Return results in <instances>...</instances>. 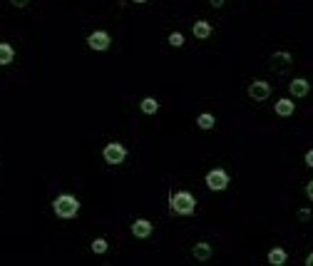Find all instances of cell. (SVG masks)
Wrapping results in <instances>:
<instances>
[{
  "label": "cell",
  "mask_w": 313,
  "mask_h": 266,
  "mask_svg": "<svg viewBox=\"0 0 313 266\" xmlns=\"http://www.w3.org/2000/svg\"><path fill=\"white\" fill-rule=\"evenodd\" d=\"M288 90H291L293 97H306V95L311 92V82H308L306 77H296V80L288 85Z\"/></svg>",
  "instance_id": "obj_7"
},
{
  "label": "cell",
  "mask_w": 313,
  "mask_h": 266,
  "mask_svg": "<svg viewBox=\"0 0 313 266\" xmlns=\"http://www.w3.org/2000/svg\"><path fill=\"white\" fill-rule=\"evenodd\" d=\"M268 95H271V85H268L266 80H254V82L249 85V97H251V100L261 102V100H266Z\"/></svg>",
  "instance_id": "obj_6"
},
{
  "label": "cell",
  "mask_w": 313,
  "mask_h": 266,
  "mask_svg": "<svg viewBox=\"0 0 313 266\" xmlns=\"http://www.w3.org/2000/svg\"><path fill=\"white\" fill-rule=\"evenodd\" d=\"M169 45H172V48H182V45H184V35H182V33H172V35H169Z\"/></svg>",
  "instance_id": "obj_17"
},
{
  "label": "cell",
  "mask_w": 313,
  "mask_h": 266,
  "mask_svg": "<svg viewBox=\"0 0 313 266\" xmlns=\"http://www.w3.org/2000/svg\"><path fill=\"white\" fill-rule=\"evenodd\" d=\"M306 266H313V251L308 254V259H306Z\"/></svg>",
  "instance_id": "obj_24"
},
{
  "label": "cell",
  "mask_w": 313,
  "mask_h": 266,
  "mask_svg": "<svg viewBox=\"0 0 313 266\" xmlns=\"http://www.w3.org/2000/svg\"><path fill=\"white\" fill-rule=\"evenodd\" d=\"M192 33H194V38L207 40V38L211 35V23H207V20H197V23H194V28H192Z\"/></svg>",
  "instance_id": "obj_12"
},
{
  "label": "cell",
  "mask_w": 313,
  "mask_h": 266,
  "mask_svg": "<svg viewBox=\"0 0 313 266\" xmlns=\"http://www.w3.org/2000/svg\"><path fill=\"white\" fill-rule=\"evenodd\" d=\"M197 125H199L202 130H211V127L216 125V117H214L211 112H204V115H199V117H197Z\"/></svg>",
  "instance_id": "obj_16"
},
{
  "label": "cell",
  "mask_w": 313,
  "mask_h": 266,
  "mask_svg": "<svg viewBox=\"0 0 313 266\" xmlns=\"http://www.w3.org/2000/svg\"><path fill=\"white\" fill-rule=\"evenodd\" d=\"M271 63H273V70H288L291 67V63H293V55L291 53H273L271 55Z\"/></svg>",
  "instance_id": "obj_9"
},
{
  "label": "cell",
  "mask_w": 313,
  "mask_h": 266,
  "mask_svg": "<svg viewBox=\"0 0 313 266\" xmlns=\"http://www.w3.org/2000/svg\"><path fill=\"white\" fill-rule=\"evenodd\" d=\"M109 43H112V38H109V33H104V30H95V33L87 35V45H90V50L104 53V50L109 48Z\"/></svg>",
  "instance_id": "obj_5"
},
{
  "label": "cell",
  "mask_w": 313,
  "mask_h": 266,
  "mask_svg": "<svg viewBox=\"0 0 313 266\" xmlns=\"http://www.w3.org/2000/svg\"><path fill=\"white\" fill-rule=\"evenodd\" d=\"M152 221L149 219H137L134 224H132V234L137 236V239H147V236H152Z\"/></svg>",
  "instance_id": "obj_8"
},
{
  "label": "cell",
  "mask_w": 313,
  "mask_h": 266,
  "mask_svg": "<svg viewBox=\"0 0 313 266\" xmlns=\"http://www.w3.org/2000/svg\"><path fill=\"white\" fill-rule=\"evenodd\" d=\"M194 256H197V261H209L211 259V246L207 241H199L194 246Z\"/></svg>",
  "instance_id": "obj_15"
},
{
  "label": "cell",
  "mask_w": 313,
  "mask_h": 266,
  "mask_svg": "<svg viewBox=\"0 0 313 266\" xmlns=\"http://www.w3.org/2000/svg\"><path fill=\"white\" fill-rule=\"evenodd\" d=\"M306 164H308V167H313V149H308V152H306Z\"/></svg>",
  "instance_id": "obj_20"
},
{
  "label": "cell",
  "mask_w": 313,
  "mask_h": 266,
  "mask_svg": "<svg viewBox=\"0 0 313 266\" xmlns=\"http://www.w3.org/2000/svg\"><path fill=\"white\" fill-rule=\"evenodd\" d=\"M132 3H147V0H132Z\"/></svg>",
  "instance_id": "obj_25"
},
{
  "label": "cell",
  "mask_w": 313,
  "mask_h": 266,
  "mask_svg": "<svg viewBox=\"0 0 313 266\" xmlns=\"http://www.w3.org/2000/svg\"><path fill=\"white\" fill-rule=\"evenodd\" d=\"M92 251H95V254H104V251H107V241H104V239H95V241H92Z\"/></svg>",
  "instance_id": "obj_18"
},
{
  "label": "cell",
  "mask_w": 313,
  "mask_h": 266,
  "mask_svg": "<svg viewBox=\"0 0 313 266\" xmlns=\"http://www.w3.org/2000/svg\"><path fill=\"white\" fill-rule=\"evenodd\" d=\"M207 189L211 192H224L229 187V172L226 169H209L207 172Z\"/></svg>",
  "instance_id": "obj_3"
},
{
  "label": "cell",
  "mask_w": 313,
  "mask_h": 266,
  "mask_svg": "<svg viewBox=\"0 0 313 266\" xmlns=\"http://www.w3.org/2000/svg\"><path fill=\"white\" fill-rule=\"evenodd\" d=\"M298 216H301L303 221H306V219H311V209H301V211H298Z\"/></svg>",
  "instance_id": "obj_19"
},
{
  "label": "cell",
  "mask_w": 313,
  "mask_h": 266,
  "mask_svg": "<svg viewBox=\"0 0 313 266\" xmlns=\"http://www.w3.org/2000/svg\"><path fill=\"white\" fill-rule=\"evenodd\" d=\"M10 3H13L15 8H25V5H28V0H10Z\"/></svg>",
  "instance_id": "obj_21"
},
{
  "label": "cell",
  "mask_w": 313,
  "mask_h": 266,
  "mask_svg": "<svg viewBox=\"0 0 313 266\" xmlns=\"http://www.w3.org/2000/svg\"><path fill=\"white\" fill-rule=\"evenodd\" d=\"M306 194H308V199L313 201V182H308V187H306Z\"/></svg>",
  "instance_id": "obj_22"
},
{
  "label": "cell",
  "mask_w": 313,
  "mask_h": 266,
  "mask_svg": "<svg viewBox=\"0 0 313 266\" xmlns=\"http://www.w3.org/2000/svg\"><path fill=\"white\" fill-rule=\"evenodd\" d=\"M288 261V254H286V249H281V246H273L271 251H268V264L271 266H283Z\"/></svg>",
  "instance_id": "obj_11"
},
{
  "label": "cell",
  "mask_w": 313,
  "mask_h": 266,
  "mask_svg": "<svg viewBox=\"0 0 313 266\" xmlns=\"http://www.w3.org/2000/svg\"><path fill=\"white\" fill-rule=\"evenodd\" d=\"M169 206H172V211L179 214V216H192V214L197 211V199H194L192 192H177V194H172Z\"/></svg>",
  "instance_id": "obj_2"
},
{
  "label": "cell",
  "mask_w": 313,
  "mask_h": 266,
  "mask_svg": "<svg viewBox=\"0 0 313 266\" xmlns=\"http://www.w3.org/2000/svg\"><path fill=\"white\" fill-rule=\"evenodd\" d=\"M80 201H77V197H72V194H57L55 197V201H52V211L60 216V219H75L77 214H80Z\"/></svg>",
  "instance_id": "obj_1"
},
{
  "label": "cell",
  "mask_w": 313,
  "mask_h": 266,
  "mask_svg": "<svg viewBox=\"0 0 313 266\" xmlns=\"http://www.w3.org/2000/svg\"><path fill=\"white\" fill-rule=\"evenodd\" d=\"M15 58V50L10 43H0V65H10Z\"/></svg>",
  "instance_id": "obj_14"
},
{
  "label": "cell",
  "mask_w": 313,
  "mask_h": 266,
  "mask_svg": "<svg viewBox=\"0 0 313 266\" xmlns=\"http://www.w3.org/2000/svg\"><path fill=\"white\" fill-rule=\"evenodd\" d=\"M293 112H296V102H293V100L283 97V100L276 102V115H278V117H291Z\"/></svg>",
  "instance_id": "obj_10"
},
{
  "label": "cell",
  "mask_w": 313,
  "mask_h": 266,
  "mask_svg": "<svg viewBox=\"0 0 313 266\" xmlns=\"http://www.w3.org/2000/svg\"><path fill=\"white\" fill-rule=\"evenodd\" d=\"M209 3H211L214 8H221V5H224V0H209Z\"/></svg>",
  "instance_id": "obj_23"
},
{
  "label": "cell",
  "mask_w": 313,
  "mask_h": 266,
  "mask_svg": "<svg viewBox=\"0 0 313 266\" xmlns=\"http://www.w3.org/2000/svg\"><path fill=\"white\" fill-rule=\"evenodd\" d=\"M102 157L107 164H122L127 159V147H122L119 142H109L104 149H102Z\"/></svg>",
  "instance_id": "obj_4"
},
{
  "label": "cell",
  "mask_w": 313,
  "mask_h": 266,
  "mask_svg": "<svg viewBox=\"0 0 313 266\" xmlns=\"http://www.w3.org/2000/svg\"><path fill=\"white\" fill-rule=\"evenodd\" d=\"M139 107H142L144 115H156V112H159V100H156V97H144L139 102Z\"/></svg>",
  "instance_id": "obj_13"
}]
</instances>
